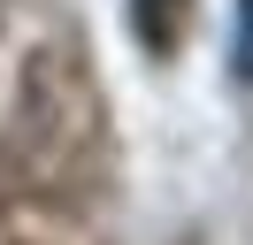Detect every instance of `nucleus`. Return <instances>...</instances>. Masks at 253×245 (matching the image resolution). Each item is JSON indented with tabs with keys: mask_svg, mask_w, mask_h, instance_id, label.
<instances>
[{
	"mask_svg": "<svg viewBox=\"0 0 253 245\" xmlns=\"http://www.w3.org/2000/svg\"><path fill=\"white\" fill-rule=\"evenodd\" d=\"M138 8H176V0H138Z\"/></svg>",
	"mask_w": 253,
	"mask_h": 245,
	"instance_id": "1",
	"label": "nucleus"
}]
</instances>
